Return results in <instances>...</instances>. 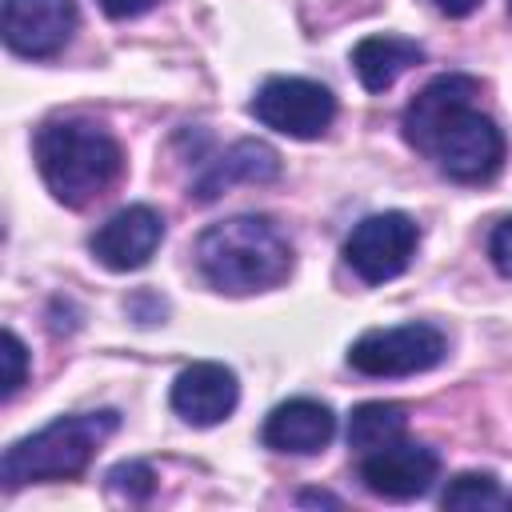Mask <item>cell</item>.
Here are the masks:
<instances>
[{
    "mask_svg": "<svg viewBox=\"0 0 512 512\" xmlns=\"http://www.w3.org/2000/svg\"><path fill=\"white\" fill-rule=\"evenodd\" d=\"M200 276L228 296L276 288L292 272V244L268 216H228L196 240Z\"/></svg>",
    "mask_w": 512,
    "mask_h": 512,
    "instance_id": "1",
    "label": "cell"
},
{
    "mask_svg": "<svg viewBox=\"0 0 512 512\" xmlns=\"http://www.w3.org/2000/svg\"><path fill=\"white\" fill-rule=\"evenodd\" d=\"M36 168L64 208H84L108 192L124 168L116 136L92 120H48L36 132Z\"/></svg>",
    "mask_w": 512,
    "mask_h": 512,
    "instance_id": "2",
    "label": "cell"
},
{
    "mask_svg": "<svg viewBox=\"0 0 512 512\" xmlns=\"http://www.w3.org/2000/svg\"><path fill=\"white\" fill-rule=\"evenodd\" d=\"M116 428H120V412H112V408L56 416L52 424L16 440L4 452L0 480H4V488H20V484H32V480H72L88 468L96 448Z\"/></svg>",
    "mask_w": 512,
    "mask_h": 512,
    "instance_id": "3",
    "label": "cell"
},
{
    "mask_svg": "<svg viewBox=\"0 0 512 512\" xmlns=\"http://www.w3.org/2000/svg\"><path fill=\"white\" fill-rule=\"evenodd\" d=\"M416 152L432 156L448 180L484 184L504 164V132L488 112L476 108V96H464L428 128Z\"/></svg>",
    "mask_w": 512,
    "mask_h": 512,
    "instance_id": "4",
    "label": "cell"
},
{
    "mask_svg": "<svg viewBox=\"0 0 512 512\" xmlns=\"http://www.w3.org/2000/svg\"><path fill=\"white\" fill-rule=\"evenodd\" d=\"M248 112L280 136L316 140L336 120V96L320 80H308V76H272L260 84Z\"/></svg>",
    "mask_w": 512,
    "mask_h": 512,
    "instance_id": "5",
    "label": "cell"
},
{
    "mask_svg": "<svg viewBox=\"0 0 512 512\" xmlns=\"http://www.w3.org/2000/svg\"><path fill=\"white\" fill-rule=\"evenodd\" d=\"M448 340L436 324L412 320L396 328H372L352 340L348 364L364 376H416L444 360Z\"/></svg>",
    "mask_w": 512,
    "mask_h": 512,
    "instance_id": "6",
    "label": "cell"
},
{
    "mask_svg": "<svg viewBox=\"0 0 512 512\" xmlns=\"http://www.w3.org/2000/svg\"><path fill=\"white\" fill-rule=\"evenodd\" d=\"M416 244H420V228L408 212H376L348 232L344 260L364 284H384L412 264Z\"/></svg>",
    "mask_w": 512,
    "mask_h": 512,
    "instance_id": "7",
    "label": "cell"
},
{
    "mask_svg": "<svg viewBox=\"0 0 512 512\" xmlns=\"http://www.w3.org/2000/svg\"><path fill=\"white\" fill-rule=\"evenodd\" d=\"M360 484L384 500H416L424 496L440 476V456L428 444L396 440L376 452L360 456Z\"/></svg>",
    "mask_w": 512,
    "mask_h": 512,
    "instance_id": "8",
    "label": "cell"
},
{
    "mask_svg": "<svg viewBox=\"0 0 512 512\" xmlns=\"http://www.w3.org/2000/svg\"><path fill=\"white\" fill-rule=\"evenodd\" d=\"M76 0H4V44L16 56H56L76 32Z\"/></svg>",
    "mask_w": 512,
    "mask_h": 512,
    "instance_id": "9",
    "label": "cell"
},
{
    "mask_svg": "<svg viewBox=\"0 0 512 512\" xmlns=\"http://www.w3.org/2000/svg\"><path fill=\"white\" fill-rule=\"evenodd\" d=\"M160 240H164V216L148 204H128L92 232L88 248L108 272H136L152 260Z\"/></svg>",
    "mask_w": 512,
    "mask_h": 512,
    "instance_id": "10",
    "label": "cell"
},
{
    "mask_svg": "<svg viewBox=\"0 0 512 512\" xmlns=\"http://www.w3.org/2000/svg\"><path fill=\"white\" fill-rule=\"evenodd\" d=\"M240 400V380L220 360H196L172 380V412L192 428H212L232 416Z\"/></svg>",
    "mask_w": 512,
    "mask_h": 512,
    "instance_id": "11",
    "label": "cell"
},
{
    "mask_svg": "<svg viewBox=\"0 0 512 512\" xmlns=\"http://www.w3.org/2000/svg\"><path fill=\"white\" fill-rule=\"evenodd\" d=\"M332 436H336V412L312 396L276 404L260 428V440L272 452H292V456H312V452L328 448Z\"/></svg>",
    "mask_w": 512,
    "mask_h": 512,
    "instance_id": "12",
    "label": "cell"
},
{
    "mask_svg": "<svg viewBox=\"0 0 512 512\" xmlns=\"http://www.w3.org/2000/svg\"><path fill=\"white\" fill-rule=\"evenodd\" d=\"M280 176V156L264 140H236L224 156H216L192 184V196L200 204H212L232 184H268Z\"/></svg>",
    "mask_w": 512,
    "mask_h": 512,
    "instance_id": "13",
    "label": "cell"
},
{
    "mask_svg": "<svg viewBox=\"0 0 512 512\" xmlns=\"http://www.w3.org/2000/svg\"><path fill=\"white\" fill-rule=\"evenodd\" d=\"M420 60H424V48L408 36H364L352 48V68L368 92H388Z\"/></svg>",
    "mask_w": 512,
    "mask_h": 512,
    "instance_id": "14",
    "label": "cell"
},
{
    "mask_svg": "<svg viewBox=\"0 0 512 512\" xmlns=\"http://www.w3.org/2000/svg\"><path fill=\"white\" fill-rule=\"evenodd\" d=\"M404 432H408V408L396 400H368L356 404L348 416V448H356L360 456L404 440Z\"/></svg>",
    "mask_w": 512,
    "mask_h": 512,
    "instance_id": "15",
    "label": "cell"
},
{
    "mask_svg": "<svg viewBox=\"0 0 512 512\" xmlns=\"http://www.w3.org/2000/svg\"><path fill=\"white\" fill-rule=\"evenodd\" d=\"M440 504L444 508H508L512 496L500 488L492 472H460L448 480Z\"/></svg>",
    "mask_w": 512,
    "mask_h": 512,
    "instance_id": "16",
    "label": "cell"
},
{
    "mask_svg": "<svg viewBox=\"0 0 512 512\" xmlns=\"http://www.w3.org/2000/svg\"><path fill=\"white\" fill-rule=\"evenodd\" d=\"M108 488L128 496V500H148L152 488H156V472L144 464V460H124L108 472Z\"/></svg>",
    "mask_w": 512,
    "mask_h": 512,
    "instance_id": "17",
    "label": "cell"
},
{
    "mask_svg": "<svg viewBox=\"0 0 512 512\" xmlns=\"http://www.w3.org/2000/svg\"><path fill=\"white\" fill-rule=\"evenodd\" d=\"M24 376H28V348L12 328H4V400L20 392Z\"/></svg>",
    "mask_w": 512,
    "mask_h": 512,
    "instance_id": "18",
    "label": "cell"
},
{
    "mask_svg": "<svg viewBox=\"0 0 512 512\" xmlns=\"http://www.w3.org/2000/svg\"><path fill=\"white\" fill-rule=\"evenodd\" d=\"M488 256H492L496 272L512 280V216L492 228V236H488Z\"/></svg>",
    "mask_w": 512,
    "mask_h": 512,
    "instance_id": "19",
    "label": "cell"
},
{
    "mask_svg": "<svg viewBox=\"0 0 512 512\" xmlns=\"http://www.w3.org/2000/svg\"><path fill=\"white\" fill-rule=\"evenodd\" d=\"M108 16H116V20H128V16H140V12H148V8H156L160 0H96Z\"/></svg>",
    "mask_w": 512,
    "mask_h": 512,
    "instance_id": "20",
    "label": "cell"
},
{
    "mask_svg": "<svg viewBox=\"0 0 512 512\" xmlns=\"http://www.w3.org/2000/svg\"><path fill=\"white\" fill-rule=\"evenodd\" d=\"M432 4H436V12H444V16H452V20L472 16V12L480 8V0H432Z\"/></svg>",
    "mask_w": 512,
    "mask_h": 512,
    "instance_id": "21",
    "label": "cell"
},
{
    "mask_svg": "<svg viewBox=\"0 0 512 512\" xmlns=\"http://www.w3.org/2000/svg\"><path fill=\"white\" fill-rule=\"evenodd\" d=\"M300 500H316V504H336V500H332V496H324V492H304Z\"/></svg>",
    "mask_w": 512,
    "mask_h": 512,
    "instance_id": "22",
    "label": "cell"
}]
</instances>
